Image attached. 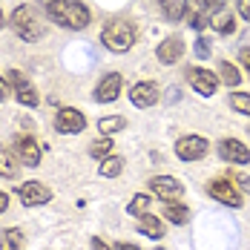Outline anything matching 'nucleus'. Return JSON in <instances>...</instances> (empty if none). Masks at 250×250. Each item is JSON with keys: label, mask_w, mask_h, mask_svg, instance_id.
Segmentation results:
<instances>
[{"label": "nucleus", "mask_w": 250, "mask_h": 250, "mask_svg": "<svg viewBox=\"0 0 250 250\" xmlns=\"http://www.w3.org/2000/svg\"><path fill=\"white\" fill-rule=\"evenodd\" d=\"M207 193L219 201V204H227V207H233V210L242 207V193H239V190L233 187V181H227V178H216V181H210Z\"/></svg>", "instance_id": "9b49d317"}, {"label": "nucleus", "mask_w": 250, "mask_h": 250, "mask_svg": "<svg viewBox=\"0 0 250 250\" xmlns=\"http://www.w3.org/2000/svg\"><path fill=\"white\" fill-rule=\"evenodd\" d=\"M3 26H6V18H3V12H0V29H3Z\"/></svg>", "instance_id": "e433bc0d"}, {"label": "nucleus", "mask_w": 250, "mask_h": 250, "mask_svg": "<svg viewBox=\"0 0 250 250\" xmlns=\"http://www.w3.org/2000/svg\"><path fill=\"white\" fill-rule=\"evenodd\" d=\"M121 89H124V78L118 75V72H109V75H104L98 81V86H95V101H98V104H112V101L121 95Z\"/></svg>", "instance_id": "ddd939ff"}, {"label": "nucleus", "mask_w": 250, "mask_h": 250, "mask_svg": "<svg viewBox=\"0 0 250 250\" xmlns=\"http://www.w3.org/2000/svg\"><path fill=\"white\" fill-rule=\"evenodd\" d=\"M18 196L26 207H43L52 201V190L43 181H23V184H18Z\"/></svg>", "instance_id": "6e6552de"}, {"label": "nucleus", "mask_w": 250, "mask_h": 250, "mask_svg": "<svg viewBox=\"0 0 250 250\" xmlns=\"http://www.w3.org/2000/svg\"><path fill=\"white\" fill-rule=\"evenodd\" d=\"M52 124H55V129L61 135H78V132L86 129V118H83V112L75 109V106H61L55 112V121Z\"/></svg>", "instance_id": "39448f33"}, {"label": "nucleus", "mask_w": 250, "mask_h": 250, "mask_svg": "<svg viewBox=\"0 0 250 250\" xmlns=\"http://www.w3.org/2000/svg\"><path fill=\"white\" fill-rule=\"evenodd\" d=\"M9 95H12V86H9V81H6V78L0 75V104L9 98Z\"/></svg>", "instance_id": "2f4dec72"}, {"label": "nucleus", "mask_w": 250, "mask_h": 250, "mask_svg": "<svg viewBox=\"0 0 250 250\" xmlns=\"http://www.w3.org/2000/svg\"><path fill=\"white\" fill-rule=\"evenodd\" d=\"M219 155L225 161H230V164H248L250 161V150L236 138H222L219 141Z\"/></svg>", "instance_id": "4468645a"}, {"label": "nucleus", "mask_w": 250, "mask_h": 250, "mask_svg": "<svg viewBox=\"0 0 250 250\" xmlns=\"http://www.w3.org/2000/svg\"><path fill=\"white\" fill-rule=\"evenodd\" d=\"M193 49H196V55H199V58H204V61H207V58H210V41H204V38H199Z\"/></svg>", "instance_id": "c756f323"}, {"label": "nucleus", "mask_w": 250, "mask_h": 250, "mask_svg": "<svg viewBox=\"0 0 250 250\" xmlns=\"http://www.w3.org/2000/svg\"><path fill=\"white\" fill-rule=\"evenodd\" d=\"M138 230H141L144 236H150V239H161V236L167 233L164 222H161L158 216H152V213H147V216H141V219H138Z\"/></svg>", "instance_id": "f3484780"}, {"label": "nucleus", "mask_w": 250, "mask_h": 250, "mask_svg": "<svg viewBox=\"0 0 250 250\" xmlns=\"http://www.w3.org/2000/svg\"><path fill=\"white\" fill-rule=\"evenodd\" d=\"M187 83H190L199 95L210 98V95H216V89H219V75L210 72V69H204V66H190V69H187Z\"/></svg>", "instance_id": "0eeeda50"}, {"label": "nucleus", "mask_w": 250, "mask_h": 250, "mask_svg": "<svg viewBox=\"0 0 250 250\" xmlns=\"http://www.w3.org/2000/svg\"><path fill=\"white\" fill-rule=\"evenodd\" d=\"M210 26H213L219 35H233V32H236V21H233V15H230L227 9L216 12V15L210 18Z\"/></svg>", "instance_id": "a211bd4d"}, {"label": "nucleus", "mask_w": 250, "mask_h": 250, "mask_svg": "<svg viewBox=\"0 0 250 250\" xmlns=\"http://www.w3.org/2000/svg\"><path fill=\"white\" fill-rule=\"evenodd\" d=\"M89 155L92 158H109L112 155V138H106V135H101V138H95L92 144H89Z\"/></svg>", "instance_id": "5701e85b"}, {"label": "nucleus", "mask_w": 250, "mask_h": 250, "mask_svg": "<svg viewBox=\"0 0 250 250\" xmlns=\"http://www.w3.org/2000/svg\"><path fill=\"white\" fill-rule=\"evenodd\" d=\"M225 3H227V0H204V12L213 18L216 12H222V9H225Z\"/></svg>", "instance_id": "c85d7f7f"}, {"label": "nucleus", "mask_w": 250, "mask_h": 250, "mask_svg": "<svg viewBox=\"0 0 250 250\" xmlns=\"http://www.w3.org/2000/svg\"><path fill=\"white\" fill-rule=\"evenodd\" d=\"M121 170H124V158H118V155L104 158L101 167H98V173L104 175V178H115V175H121Z\"/></svg>", "instance_id": "412c9836"}, {"label": "nucleus", "mask_w": 250, "mask_h": 250, "mask_svg": "<svg viewBox=\"0 0 250 250\" xmlns=\"http://www.w3.org/2000/svg\"><path fill=\"white\" fill-rule=\"evenodd\" d=\"M233 181H236V184H233L236 190H242V193H250V175L236 173V175H233Z\"/></svg>", "instance_id": "cd10ccee"}, {"label": "nucleus", "mask_w": 250, "mask_h": 250, "mask_svg": "<svg viewBox=\"0 0 250 250\" xmlns=\"http://www.w3.org/2000/svg\"><path fill=\"white\" fill-rule=\"evenodd\" d=\"M207 150H210V144H207L204 135H181L175 141V155L181 161H199V158L207 155Z\"/></svg>", "instance_id": "423d86ee"}, {"label": "nucleus", "mask_w": 250, "mask_h": 250, "mask_svg": "<svg viewBox=\"0 0 250 250\" xmlns=\"http://www.w3.org/2000/svg\"><path fill=\"white\" fill-rule=\"evenodd\" d=\"M181 55H184V41L178 38V35H170L164 43H158V61L161 63H167V66H173L181 61Z\"/></svg>", "instance_id": "2eb2a0df"}, {"label": "nucleus", "mask_w": 250, "mask_h": 250, "mask_svg": "<svg viewBox=\"0 0 250 250\" xmlns=\"http://www.w3.org/2000/svg\"><path fill=\"white\" fill-rule=\"evenodd\" d=\"M6 81H9L12 95L18 98V104H21V106H38V104H41V95H38L35 83H32V81H29L21 69H12V72L6 75Z\"/></svg>", "instance_id": "20e7f679"}, {"label": "nucleus", "mask_w": 250, "mask_h": 250, "mask_svg": "<svg viewBox=\"0 0 250 250\" xmlns=\"http://www.w3.org/2000/svg\"><path fill=\"white\" fill-rule=\"evenodd\" d=\"M158 250H164V248H158Z\"/></svg>", "instance_id": "58836bf2"}, {"label": "nucleus", "mask_w": 250, "mask_h": 250, "mask_svg": "<svg viewBox=\"0 0 250 250\" xmlns=\"http://www.w3.org/2000/svg\"><path fill=\"white\" fill-rule=\"evenodd\" d=\"M150 207H152V199L144 196V193H138V196H132V201H129L126 210H129V216H138V219H141V216L150 213Z\"/></svg>", "instance_id": "b1692460"}, {"label": "nucleus", "mask_w": 250, "mask_h": 250, "mask_svg": "<svg viewBox=\"0 0 250 250\" xmlns=\"http://www.w3.org/2000/svg\"><path fill=\"white\" fill-rule=\"evenodd\" d=\"M115 250H141V248H138V245H132V242H118Z\"/></svg>", "instance_id": "c9c22d12"}, {"label": "nucleus", "mask_w": 250, "mask_h": 250, "mask_svg": "<svg viewBox=\"0 0 250 250\" xmlns=\"http://www.w3.org/2000/svg\"><path fill=\"white\" fill-rule=\"evenodd\" d=\"M89 248H92V250H115V248H109L104 239H98V236H92V239H89Z\"/></svg>", "instance_id": "473e14b6"}, {"label": "nucleus", "mask_w": 250, "mask_h": 250, "mask_svg": "<svg viewBox=\"0 0 250 250\" xmlns=\"http://www.w3.org/2000/svg\"><path fill=\"white\" fill-rule=\"evenodd\" d=\"M6 210H9V196H6V193L0 190V216H3Z\"/></svg>", "instance_id": "72a5a7b5"}, {"label": "nucleus", "mask_w": 250, "mask_h": 250, "mask_svg": "<svg viewBox=\"0 0 250 250\" xmlns=\"http://www.w3.org/2000/svg\"><path fill=\"white\" fill-rule=\"evenodd\" d=\"M46 15L49 21H55L63 29H72V32H81L92 23V12L81 0H52L46 6Z\"/></svg>", "instance_id": "f257e3e1"}, {"label": "nucleus", "mask_w": 250, "mask_h": 250, "mask_svg": "<svg viewBox=\"0 0 250 250\" xmlns=\"http://www.w3.org/2000/svg\"><path fill=\"white\" fill-rule=\"evenodd\" d=\"M126 126V118H121V115H112V118H101L98 121V132L101 135H106V138H112L115 132H121Z\"/></svg>", "instance_id": "aec40b11"}, {"label": "nucleus", "mask_w": 250, "mask_h": 250, "mask_svg": "<svg viewBox=\"0 0 250 250\" xmlns=\"http://www.w3.org/2000/svg\"><path fill=\"white\" fill-rule=\"evenodd\" d=\"M219 66H222V72H219V81H225L227 86H239V81H242L239 69H236V66H233L230 61H222Z\"/></svg>", "instance_id": "a878e982"}, {"label": "nucleus", "mask_w": 250, "mask_h": 250, "mask_svg": "<svg viewBox=\"0 0 250 250\" xmlns=\"http://www.w3.org/2000/svg\"><path fill=\"white\" fill-rule=\"evenodd\" d=\"M12 152L23 167H38L41 164V144L32 135H18L15 144H12Z\"/></svg>", "instance_id": "1a4fd4ad"}, {"label": "nucleus", "mask_w": 250, "mask_h": 250, "mask_svg": "<svg viewBox=\"0 0 250 250\" xmlns=\"http://www.w3.org/2000/svg\"><path fill=\"white\" fill-rule=\"evenodd\" d=\"M18 175V158L0 144V178H15Z\"/></svg>", "instance_id": "6ab92c4d"}, {"label": "nucleus", "mask_w": 250, "mask_h": 250, "mask_svg": "<svg viewBox=\"0 0 250 250\" xmlns=\"http://www.w3.org/2000/svg\"><path fill=\"white\" fill-rule=\"evenodd\" d=\"M230 106H233L236 112H242V115L250 118V95L248 92H233V95H230Z\"/></svg>", "instance_id": "bb28decb"}, {"label": "nucleus", "mask_w": 250, "mask_h": 250, "mask_svg": "<svg viewBox=\"0 0 250 250\" xmlns=\"http://www.w3.org/2000/svg\"><path fill=\"white\" fill-rule=\"evenodd\" d=\"M239 58H242V63L248 66V72H250V49H248V46H245V49L239 52Z\"/></svg>", "instance_id": "f704fd0d"}, {"label": "nucleus", "mask_w": 250, "mask_h": 250, "mask_svg": "<svg viewBox=\"0 0 250 250\" xmlns=\"http://www.w3.org/2000/svg\"><path fill=\"white\" fill-rule=\"evenodd\" d=\"M236 9L245 21H250V0H236Z\"/></svg>", "instance_id": "7c9ffc66"}, {"label": "nucleus", "mask_w": 250, "mask_h": 250, "mask_svg": "<svg viewBox=\"0 0 250 250\" xmlns=\"http://www.w3.org/2000/svg\"><path fill=\"white\" fill-rule=\"evenodd\" d=\"M9 23L15 29V35L26 41V43H38L41 38H43V21H41V15L35 12V6H18L12 15H9Z\"/></svg>", "instance_id": "f03ea898"}, {"label": "nucleus", "mask_w": 250, "mask_h": 250, "mask_svg": "<svg viewBox=\"0 0 250 250\" xmlns=\"http://www.w3.org/2000/svg\"><path fill=\"white\" fill-rule=\"evenodd\" d=\"M164 213H167V219H170L173 225H184V222L190 219V210H187L184 204H178V201H170Z\"/></svg>", "instance_id": "393cba45"}, {"label": "nucleus", "mask_w": 250, "mask_h": 250, "mask_svg": "<svg viewBox=\"0 0 250 250\" xmlns=\"http://www.w3.org/2000/svg\"><path fill=\"white\" fill-rule=\"evenodd\" d=\"M147 184H150V193H152V196L164 199L167 204H170V201H175L181 193H184V184H181L178 178H173V175H152Z\"/></svg>", "instance_id": "9d476101"}, {"label": "nucleus", "mask_w": 250, "mask_h": 250, "mask_svg": "<svg viewBox=\"0 0 250 250\" xmlns=\"http://www.w3.org/2000/svg\"><path fill=\"white\" fill-rule=\"evenodd\" d=\"M101 43L109 52H115V55H124L135 43V26L129 21H109L101 29Z\"/></svg>", "instance_id": "7ed1b4c3"}, {"label": "nucleus", "mask_w": 250, "mask_h": 250, "mask_svg": "<svg viewBox=\"0 0 250 250\" xmlns=\"http://www.w3.org/2000/svg\"><path fill=\"white\" fill-rule=\"evenodd\" d=\"M0 250H26V239L21 233V227L0 230Z\"/></svg>", "instance_id": "dca6fc26"}, {"label": "nucleus", "mask_w": 250, "mask_h": 250, "mask_svg": "<svg viewBox=\"0 0 250 250\" xmlns=\"http://www.w3.org/2000/svg\"><path fill=\"white\" fill-rule=\"evenodd\" d=\"M43 3H46V6H49V3H52V0H43Z\"/></svg>", "instance_id": "4c0bfd02"}, {"label": "nucleus", "mask_w": 250, "mask_h": 250, "mask_svg": "<svg viewBox=\"0 0 250 250\" xmlns=\"http://www.w3.org/2000/svg\"><path fill=\"white\" fill-rule=\"evenodd\" d=\"M158 98H161V89H158L155 81H138V83L129 89V101H132V106H141V109L152 106Z\"/></svg>", "instance_id": "f8f14e48"}, {"label": "nucleus", "mask_w": 250, "mask_h": 250, "mask_svg": "<svg viewBox=\"0 0 250 250\" xmlns=\"http://www.w3.org/2000/svg\"><path fill=\"white\" fill-rule=\"evenodd\" d=\"M161 12H164V18L167 21H181V15L187 12V6H184V0H161Z\"/></svg>", "instance_id": "4be33fe9"}]
</instances>
